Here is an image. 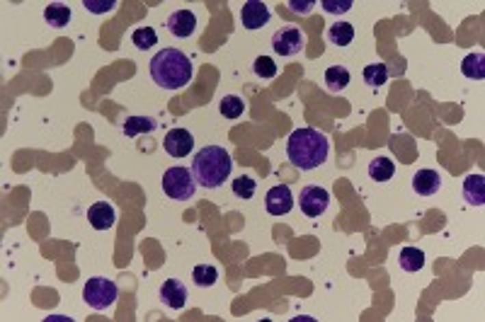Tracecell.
Returning <instances> with one entry per match:
<instances>
[{
	"instance_id": "cell-1",
	"label": "cell",
	"mask_w": 485,
	"mask_h": 322,
	"mask_svg": "<svg viewBox=\"0 0 485 322\" xmlns=\"http://www.w3.org/2000/svg\"><path fill=\"white\" fill-rule=\"evenodd\" d=\"M328 153H330V143L326 133H320L318 129H296L287 141L289 163H293L304 172L320 167L328 160Z\"/></svg>"
},
{
	"instance_id": "cell-2",
	"label": "cell",
	"mask_w": 485,
	"mask_h": 322,
	"mask_svg": "<svg viewBox=\"0 0 485 322\" xmlns=\"http://www.w3.org/2000/svg\"><path fill=\"white\" fill-rule=\"evenodd\" d=\"M150 78L166 90H180L192 80V64L177 49H163L150 58Z\"/></svg>"
},
{
	"instance_id": "cell-3",
	"label": "cell",
	"mask_w": 485,
	"mask_h": 322,
	"mask_svg": "<svg viewBox=\"0 0 485 322\" xmlns=\"http://www.w3.org/2000/svg\"><path fill=\"white\" fill-rule=\"evenodd\" d=\"M231 167H233V160H231L228 150L221 148V146H207L192 160L194 180L204 189H216V187L224 185L231 177Z\"/></svg>"
},
{
	"instance_id": "cell-4",
	"label": "cell",
	"mask_w": 485,
	"mask_h": 322,
	"mask_svg": "<svg viewBox=\"0 0 485 322\" xmlns=\"http://www.w3.org/2000/svg\"><path fill=\"white\" fill-rule=\"evenodd\" d=\"M163 191H166V196H170L172 201L192 199L194 191H197V180H194L192 170L182 167V165H175V167L166 170V174H163Z\"/></svg>"
},
{
	"instance_id": "cell-5",
	"label": "cell",
	"mask_w": 485,
	"mask_h": 322,
	"mask_svg": "<svg viewBox=\"0 0 485 322\" xmlns=\"http://www.w3.org/2000/svg\"><path fill=\"white\" fill-rule=\"evenodd\" d=\"M119 296V289L112 279L105 276H92L88 279L86 289H83V301L92 308V310H105V308L114 306Z\"/></svg>"
},
{
	"instance_id": "cell-6",
	"label": "cell",
	"mask_w": 485,
	"mask_h": 322,
	"mask_svg": "<svg viewBox=\"0 0 485 322\" xmlns=\"http://www.w3.org/2000/svg\"><path fill=\"white\" fill-rule=\"evenodd\" d=\"M299 206L309 218H318L330 206V191L320 185H306L299 194Z\"/></svg>"
},
{
	"instance_id": "cell-7",
	"label": "cell",
	"mask_w": 485,
	"mask_h": 322,
	"mask_svg": "<svg viewBox=\"0 0 485 322\" xmlns=\"http://www.w3.org/2000/svg\"><path fill=\"white\" fill-rule=\"evenodd\" d=\"M304 44H306L304 32L293 25L279 27L277 32L272 34V49L279 56H296V53H301Z\"/></svg>"
},
{
	"instance_id": "cell-8",
	"label": "cell",
	"mask_w": 485,
	"mask_h": 322,
	"mask_svg": "<svg viewBox=\"0 0 485 322\" xmlns=\"http://www.w3.org/2000/svg\"><path fill=\"white\" fill-rule=\"evenodd\" d=\"M270 17H272V12H270V8L262 0H248L240 8V25L246 27V29H250V32L262 29L270 22Z\"/></svg>"
},
{
	"instance_id": "cell-9",
	"label": "cell",
	"mask_w": 485,
	"mask_h": 322,
	"mask_svg": "<svg viewBox=\"0 0 485 322\" xmlns=\"http://www.w3.org/2000/svg\"><path fill=\"white\" fill-rule=\"evenodd\" d=\"M163 148L170 158H185L194 150V136L187 129H172V131L166 133V141H163Z\"/></svg>"
},
{
	"instance_id": "cell-10",
	"label": "cell",
	"mask_w": 485,
	"mask_h": 322,
	"mask_svg": "<svg viewBox=\"0 0 485 322\" xmlns=\"http://www.w3.org/2000/svg\"><path fill=\"white\" fill-rule=\"evenodd\" d=\"M265 209L267 213H272V216H287L293 209V194L291 189H289V185H277L267 191Z\"/></svg>"
},
{
	"instance_id": "cell-11",
	"label": "cell",
	"mask_w": 485,
	"mask_h": 322,
	"mask_svg": "<svg viewBox=\"0 0 485 322\" xmlns=\"http://www.w3.org/2000/svg\"><path fill=\"white\" fill-rule=\"evenodd\" d=\"M166 27L172 37L187 39V37H192L194 29H197V15H194L192 10H175L166 20Z\"/></svg>"
},
{
	"instance_id": "cell-12",
	"label": "cell",
	"mask_w": 485,
	"mask_h": 322,
	"mask_svg": "<svg viewBox=\"0 0 485 322\" xmlns=\"http://www.w3.org/2000/svg\"><path fill=\"white\" fill-rule=\"evenodd\" d=\"M187 298H189V291L180 279H166V284L160 286V301L172 310H182L187 306Z\"/></svg>"
},
{
	"instance_id": "cell-13",
	"label": "cell",
	"mask_w": 485,
	"mask_h": 322,
	"mask_svg": "<svg viewBox=\"0 0 485 322\" xmlns=\"http://www.w3.org/2000/svg\"><path fill=\"white\" fill-rule=\"evenodd\" d=\"M88 221L95 230H109L117 221V213H114L112 204L107 201H95L90 209H88Z\"/></svg>"
},
{
	"instance_id": "cell-14",
	"label": "cell",
	"mask_w": 485,
	"mask_h": 322,
	"mask_svg": "<svg viewBox=\"0 0 485 322\" xmlns=\"http://www.w3.org/2000/svg\"><path fill=\"white\" fill-rule=\"evenodd\" d=\"M442 187V177L434 170H417L412 177V189L420 196H434Z\"/></svg>"
},
{
	"instance_id": "cell-15",
	"label": "cell",
	"mask_w": 485,
	"mask_h": 322,
	"mask_svg": "<svg viewBox=\"0 0 485 322\" xmlns=\"http://www.w3.org/2000/svg\"><path fill=\"white\" fill-rule=\"evenodd\" d=\"M464 199L471 206H483L485 204V177L483 174H469L464 182Z\"/></svg>"
},
{
	"instance_id": "cell-16",
	"label": "cell",
	"mask_w": 485,
	"mask_h": 322,
	"mask_svg": "<svg viewBox=\"0 0 485 322\" xmlns=\"http://www.w3.org/2000/svg\"><path fill=\"white\" fill-rule=\"evenodd\" d=\"M70 17H73V12H70V8L64 5V3H49V5L44 8V20H47L49 27H56V29L68 25Z\"/></svg>"
},
{
	"instance_id": "cell-17",
	"label": "cell",
	"mask_w": 485,
	"mask_h": 322,
	"mask_svg": "<svg viewBox=\"0 0 485 322\" xmlns=\"http://www.w3.org/2000/svg\"><path fill=\"white\" fill-rule=\"evenodd\" d=\"M350 80H352V75H350V70H347L345 66H330V68L326 70V88L332 95L345 90L347 85H350Z\"/></svg>"
},
{
	"instance_id": "cell-18",
	"label": "cell",
	"mask_w": 485,
	"mask_h": 322,
	"mask_svg": "<svg viewBox=\"0 0 485 322\" xmlns=\"http://www.w3.org/2000/svg\"><path fill=\"white\" fill-rule=\"evenodd\" d=\"M155 126H158V124H155L153 116H127L122 131L127 138H133V136H139V133L155 131Z\"/></svg>"
},
{
	"instance_id": "cell-19",
	"label": "cell",
	"mask_w": 485,
	"mask_h": 322,
	"mask_svg": "<svg viewBox=\"0 0 485 322\" xmlns=\"http://www.w3.org/2000/svg\"><path fill=\"white\" fill-rule=\"evenodd\" d=\"M398 262L403 271L415 274V271H420L422 267H425V252H422L420 247H403L398 254Z\"/></svg>"
},
{
	"instance_id": "cell-20",
	"label": "cell",
	"mask_w": 485,
	"mask_h": 322,
	"mask_svg": "<svg viewBox=\"0 0 485 322\" xmlns=\"http://www.w3.org/2000/svg\"><path fill=\"white\" fill-rule=\"evenodd\" d=\"M461 73L469 80H483L485 78V53H469V56L461 61Z\"/></svg>"
},
{
	"instance_id": "cell-21",
	"label": "cell",
	"mask_w": 485,
	"mask_h": 322,
	"mask_svg": "<svg viewBox=\"0 0 485 322\" xmlns=\"http://www.w3.org/2000/svg\"><path fill=\"white\" fill-rule=\"evenodd\" d=\"M354 39V27L350 22H335L328 27V42L335 46H350Z\"/></svg>"
},
{
	"instance_id": "cell-22",
	"label": "cell",
	"mask_w": 485,
	"mask_h": 322,
	"mask_svg": "<svg viewBox=\"0 0 485 322\" xmlns=\"http://www.w3.org/2000/svg\"><path fill=\"white\" fill-rule=\"evenodd\" d=\"M395 174V163L391 158H376L369 163V177L373 182H389Z\"/></svg>"
},
{
	"instance_id": "cell-23",
	"label": "cell",
	"mask_w": 485,
	"mask_h": 322,
	"mask_svg": "<svg viewBox=\"0 0 485 322\" xmlns=\"http://www.w3.org/2000/svg\"><path fill=\"white\" fill-rule=\"evenodd\" d=\"M219 111L224 119H240L246 111V102L238 95H224V100L219 102Z\"/></svg>"
},
{
	"instance_id": "cell-24",
	"label": "cell",
	"mask_w": 485,
	"mask_h": 322,
	"mask_svg": "<svg viewBox=\"0 0 485 322\" xmlns=\"http://www.w3.org/2000/svg\"><path fill=\"white\" fill-rule=\"evenodd\" d=\"M131 42L139 51H148L158 44V34H155L153 27H136L131 34Z\"/></svg>"
},
{
	"instance_id": "cell-25",
	"label": "cell",
	"mask_w": 485,
	"mask_h": 322,
	"mask_svg": "<svg viewBox=\"0 0 485 322\" xmlns=\"http://www.w3.org/2000/svg\"><path fill=\"white\" fill-rule=\"evenodd\" d=\"M386 80H389V66L371 64L364 68V83H367L369 88H373V90H379L381 85H386Z\"/></svg>"
},
{
	"instance_id": "cell-26",
	"label": "cell",
	"mask_w": 485,
	"mask_h": 322,
	"mask_svg": "<svg viewBox=\"0 0 485 322\" xmlns=\"http://www.w3.org/2000/svg\"><path fill=\"white\" fill-rule=\"evenodd\" d=\"M192 281L199 286V289H211L216 281H219V269L211 265H199L194 267L192 271Z\"/></svg>"
},
{
	"instance_id": "cell-27",
	"label": "cell",
	"mask_w": 485,
	"mask_h": 322,
	"mask_svg": "<svg viewBox=\"0 0 485 322\" xmlns=\"http://www.w3.org/2000/svg\"><path fill=\"white\" fill-rule=\"evenodd\" d=\"M252 70L262 80H272L277 75V66H274V61L270 56H257L255 64H252Z\"/></svg>"
},
{
	"instance_id": "cell-28",
	"label": "cell",
	"mask_w": 485,
	"mask_h": 322,
	"mask_svg": "<svg viewBox=\"0 0 485 322\" xmlns=\"http://www.w3.org/2000/svg\"><path fill=\"white\" fill-rule=\"evenodd\" d=\"M231 189H233V194L238 196V199H252V196H255V189H257V182L252 180V177H243V174H240Z\"/></svg>"
},
{
	"instance_id": "cell-29",
	"label": "cell",
	"mask_w": 485,
	"mask_h": 322,
	"mask_svg": "<svg viewBox=\"0 0 485 322\" xmlns=\"http://www.w3.org/2000/svg\"><path fill=\"white\" fill-rule=\"evenodd\" d=\"M320 8L326 12H332V15H342V12L352 10V0H320Z\"/></svg>"
},
{
	"instance_id": "cell-30",
	"label": "cell",
	"mask_w": 485,
	"mask_h": 322,
	"mask_svg": "<svg viewBox=\"0 0 485 322\" xmlns=\"http://www.w3.org/2000/svg\"><path fill=\"white\" fill-rule=\"evenodd\" d=\"M83 8H86V10H90V12H95V15H105V12H109V10H114V8H117V0H100V3H97V0H86V3H83Z\"/></svg>"
},
{
	"instance_id": "cell-31",
	"label": "cell",
	"mask_w": 485,
	"mask_h": 322,
	"mask_svg": "<svg viewBox=\"0 0 485 322\" xmlns=\"http://www.w3.org/2000/svg\"><path fill=\"white\" fill-rule=\"evenodd\" d=\"M287 5L291 8L293 12H301V15H309L311 8H313L315 3H313V0H304V3H301V0H289Z\"/></svg>"
}]
</instances>
